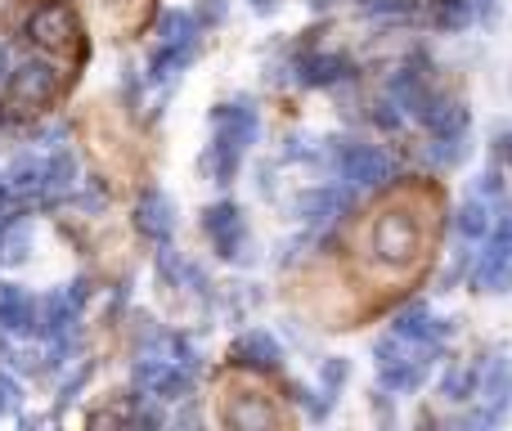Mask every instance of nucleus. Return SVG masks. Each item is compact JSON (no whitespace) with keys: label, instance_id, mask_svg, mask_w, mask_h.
Segmentation results:
<instances>
[{"label":"nucleus","instance_id":"27","mask_svg":"<svg viewBox=\"0 0 512 431\" xmlns=\"http://www.w3.org/2000/svg\"><path fill=\"white\" fill-rule=\"evenodd\" d=\"M225 14H230V0H203V5H198V14H194V23L198 27H216Z\"/></svg>","mask_w":512,"mask_h":431},{"label":"nucleus","instance_id":"31","mask_svg":"<svg viewBox=\"0 0 512 431\" xmlns=\"http://www.w3.org/2000/svg\"><path fill=\"white\" fill-rule=\"evenodd\" d=\"M472 189H477V198H486V203H490V198H499V189H504V185H499V171H481Z\"/></svg>","mask_w":512,"mask_h":431},{"label":"nucleus","instance_id":"32","mask_svg":"<svg viewBox=\"0 0 512 431\" xmlns=\"http://www.w3.org/2000/svg\"><path fill=\"white\" fill-rule=\"evenodd\" d=\"M14 203V198H9V185H5V171H0V220H5V207Z\"/></svg>","mask_w":512,"mask_h":431},{"label":"nucleus","instance_id":"9","mask_svg":"<svg viewBox=\"0 0 512 431\" xmlns=\"http://www.w3.org/2000/svg\"><path fill=\"white\" fill-rule=\"evenodd\" d=\"M450 333H454V324H445V319H432L423 306L400 310V319H396V337H400V342L427 346V351H432L436 342H445Z\"/></svg>","mask_w":512,"mask_h":431},{"label":"nucleus","instance_id":"11","mask_svg":"<svg viewBox=\"0 0 512 431\" xmlns=\"http://www.w3.org/2000/svg\"><path fill=\"white\" fill-rule=\"evenodd\" d=\"M0 328L5 333H36V301L14 283H0Z\"/></svg>","mask_w":512,"mask_h":431},{"label":"nucleus","instance_id":"25","mask_svg":"<svg viewBox=\"0 0 512 431\" xmlns=\"http://www.w3.org/2000/svg\"><path fill=\"white\" fill-rule=\"evenodd\" d=\"M486 400H499V405H512V364L499 355L486 369Z\"/></svg>","mask_w":512,"mask_h":431},{"label":"nucleus","instance_id":"18","mask_svg":"<svg viewBox=\"0 0 512 431\" xmlns=\"http://www.w3.org/2000/svg\"><path fill=\"white\" fill-rule=\"evenodd\" d=\"M194 54H198V41H162V50L153 54V63H149V72H153V81H167V77H176V72H185L189 63H194Z\"/></svg>","mask_w":512,"mask_h":431},{"label":"nucleus","instance_id":"23","mask_svg":"<svg viewBox=\"0 0 512 431\" xmlns=\"http://www.w3.org/2000/svg\"><path fill=\"white\" fill-rule=\"evenodd\" d=\"M230 423L234 427H270L274 414H270V405H261L256 396H243L230 405Z\"/></svg>","mask_w":512,"mask_h":431},{"label":"nucleus","instance_id":"24","mask_svg":"<svg viewBox=\"0 0 512 431\" xmlns=\"http://www.w3.org/2000/svg\"><path fill=\"white\" fill-rule=\"evenodd\" d=\"M490 225H495V216H490V207L486 203H463L459 207V234L463 238H486L490 234Z\"/></svg>","mask_w":512,"mask_h":431},{"label":"nucleus","instance_id":"26","mask_svg":"<svg viewBox=\"0 0 512 431\" xmlns=\"http://www.w3.org/2000/svg\"><path fill=\"white\" fill-rule=\"evenodd\" d=\"M472 387H477V378H472V373H463V369L445 373V382H441L445 400H468V396H472Z\"/></svg>","mask_w":512,"mask_h":431},{"label":"nucleus","instance_id":"13","mask_svg":"<svg viewBox=\"0 0 512 431\" xmlns=\"http://www.w3.org/2000/svg\"><path fill=\"white\" fill-rule=\"evenodd\" d=\"M41 180H45V162L32 158V153L14 158V162H9V171H5L9 198H18V203H32V198H41Z\"/></svg>","mask_w":512,"mask_h":431},{"label":"nucleus","instance_id":"17","mask_svg":"<svg viewBox=\"0 0 512 431\" xmlns=\"http://www.w3.org/2000/svg\"><path fill=\"white\" fill-rule=\"evenodd\" d=\"M342 212H346V198L337 194V189H310V194L297 198V216L306 220V225H324V220H333Z\"/></svg>","mask_w":512,"mask_h":431},{"label":"nucleus","instance_id":"8","mask_svg":"<svg viewBox=\"0 0 512 431\" xmlns=\"http://www.w3.org/2000/svg\"><path fill=\"white\" fill-rule=\"evenodd\" d=\"M477 288L481 292H512V238L490 234V247L477 265Z\"/></svg>","mask_w":512,"mask_h":431},{"label":"nucleus","instance_id":"5","mask_svg":"<svg viewBox=\"0 0 512 431\" xmlns=\"http://www.w3.org/2000/svg\"><path fill=\"white\" fill-rule=\"evenodd\" d=\"M27 36H32L36 45H45V50H63V45H72V36H77V18H72L68 5L50 0V5H41L27 18Z\"/></svg>","mask_w":512,"mask_h":431},{"label":"nucleus","instance_id":"10","mask_svg":"<svg viewBox=\"0 0 512 431\" xmlns=\"http://www.w3.org/2000/svg\"><path fill=\"white\" fill-rule=\"evenodd\" d=\"M135 225H140L144 238H153V243H167L171 229H176V212H171V198L162 194V189H149V194L140 198V207H135Z\"/></svg>","mask_w":512,"mask_h":431},{"label":"nucleus","instance_id":"29","mask_svg":"<svg viewBox=\"0 0 512 431\" xmlns=\"http://www.w3.org/2000/svg\"><path fill=\"white\" fill-rule=\"evenodd\" d=\"M463 153H468V144H463V135H441V144H436V162H459Z\"/></svg>","mask_w":512,"mask_h":431},{"label":"nucleus","instance_id":"15","mask_svg":"<svg viewBox=\"0 0 512 431\" xmlns=\"http://www.w3.org/2000/svg\"><path fill=\"white\" fill-rule=\"evenodd\" d=\"M351 77V63L342 54H306L297 68V81L301 86H333V81Z\"/></svg>","mask_w":512,"mask_h":431},{"label":"nucleus","instance_id":"22","mask_svg":"<svg viewBox=\"0 0 512 431\" xmlns=\"http://www.w3.org/2000/svg\"><path fill=\"white\" fill-rule=\"evenodd\" d=\"M158 36L162 41H198V23L194 14H185V9H167V14L158 18Z\"/></svg>","mask_w":512,"mask_h":431},{"label":"nucleus","instance_id":"21","mask_svg":"<svg viewBox=\"0 0 512 431\" xmlns=\"http://www.w3.org/2000/svg\"><path fill=\"white\" fill-rule=\"evenodd\" d=\"M27 247H32V229L27 225H0V265H23Z\"/></svg>","mask_w":512,"mask_h":431},{"label":"nucleus","instance_id":"30","mask_svg":"<svg viewBox=\"0 0 512 431\" xmlns=\"http://www.w3.org/2000/svg\"><path fill=\"white\" fill-rule=\"evenodd\" d=\"M18 400H23V391H18V382L0 373V414H14V409H18Z\"/></svg>","mask_w":512,"mask_h":431},{"label":"nucleus","instance_id":"34","mask_svg":"<svg viewBox=\"0 0 512 431\" xmlns=\"http://www.w3.org/2000/svg\"><path fill=\"white\" fill-rule=\"evenodd\" d=\"M256 9H261V14H265V9H274V0H256Z\"/></svg>","mask_w":512,"mask_h":431},{"label":"nucleus","instance_id":"28","mask_svg":"<svg viewBox=\"0 0 512 431\" xmlns=\"http://www.w3.org/2000/svg\"><path fill=\"white\" fill-rule=\"evenodd\" d=\"M319 378H324V391H333V387H342V382L351 378V364L346 360H324L319 364Z\"/></svg>","mask_w":512,"mask_h":431},{"label":"nucleus","instance_id":"3","mask_svg":"<svg viewBox=\"0 0 512 431\" xmlns=\"http://www.w3.org/2000/svg\"><path fill=\"white\" fill-rule=\"evenodd\" d=\"M337 171H342L351 185L369 189V185H382V180H391V158L378 149V144H346V149H337Z\"/></svg>","mask_w":512,"mask_h":431},{"label":"nucleus","instance_id":"6","mask_svg":"<svg viewBox=\"0 0 512 431\" xmlns=\"http://www.w3.org/2000/svg\"><path fill=\"white\" fill-rule=\"evenodd\" d=\"M54 90H59V72L41 59L18 63V68L9 72V95H14V104H50Z\"/></svg>","mask_w":512,"mask_h":431},{"label":"nucleus","instance_id":"2","mask_svg":"<svg viewBox=\"0 0 512 431\" xmlns=\"http://www.w3.org/2000/svg\"><path fill=\"white\" fill-rule=\"evenodd\" d=\"M81 301H86V279H77V283H68V288L50 292L45 301H36V333H45V337L72 333V324H77V315H81Z\"/></svg>","mask_w":512,"mask_h":431},{"label":"nucleus","instance_id":"4","mask_svg":"<svg viewBox=\"0 0 512 431\" xmlns=\"http://www.w3.org/2000/svg\"><path fill=\"white\" fill-rule=\"evenodd\" d=\"M212 126H216V144H225V149H234V153H243L248 144H256V131H261V122H256V108L248 104V99L216 108Z\"/></svg>","mask_w":512,"mask_h":431},{"label":"nucleus","instance_id":"14","mask_svg":"<svg viewBox=\"0 0 512 431\" xmlns=\"http://www.w3.org/2000/svg\"><path fill=\"white\" fill-rule=\"evenodd\" d=\"M427 378V360H414V355H400V360L382 364L378 382L382 391H391V396H409V391H418Z\"/></svg>","mask_w":512,"mask_h":431},{"label":"nucleus","instance_id":"16","mask_svg":"<svg viewBox=\"0 0 512 431\" xmlns=\"http://www.w3.org/2000/svg\"><path fill=\"white\" fill-rule=\"evenodd\" d=\"M72 185H77V158H72V153H54V158L45 162L41 203H59V198H68Z\"/></svg>","mask_w":512,"mask_h":431},{"label":"nucleus","instance_id":"12","mask_svg":"<svg viewBox=\"0 0 512 431\" xmlns=\"http://www.w3.org/2000/svg\"><path fill=\"white\" fill-rule=\"evenodd\" d=\"M234 360H239L243 369L270 373V369H279L283 351H279V342H274L270 333H243L239 342H234Z\"/></svg>","mask_w":512,"mask_h":431},{"label":"nucleus","instance_id":"7","mask_svg":"<svg viewBox=\"0 0 512 431\" xmlns=\"http://www.w3.org/2000/svg\"><path fill=\"white\" fill-rule=\"evenodd\" d=\"M203 229H207V238L216 243V252H221V256H239V247H243V212L234 203L207 207V212H203Z\"/></svg>","mask_w":512,"mask_h":431},{"label":"nucleus","instance_id":"1","mask_svg":"<svg viewBox=\"0 0 512 431\" xmlns=\"http://www.w3.org/2000/svg\"><path fill=\"white\" fill-rule=\"evenodd\" d=\"M373 252H378V261H387L391 270H400V265H409L418 256V225L414 216L405 212H391L378 220V229H373Z\"/></svg>","mask_w":512,"mask_h":431},{"label":"nucleus","instance_id":"20","mask_svg":"<svg viewBox=\"0 0 512 431\" xmlns=\"http://www.w3.org/2000/svg\"><path fill=\"white\" fill-rule=\"evenodd\" d=\"M423 122L432 126L436 135H463L468 131V113H463V104H445V99H432V104H427Z\"/></svg>","mask_w":512,"mask_h":431},{"label":"nucleus","instance_id":"33","mask_svg":"<svg viewBox=\"0 0 512 431\" xmlns=\"http://www.w3.org/2000/svg\"><path fill=\"white\" fill-rule=\"evenodd\" d=\"M9 72V54H5V45H0V77Z\"/></svg>","mask_w":512,"mask_h":431},{"label":"nucleus","instance_id":"19","mask_svg":"<svg viewBox=\"0 0 512 431\" xmlns=\"http://www.w3.org/2000/svg\"><path fill=\"white\" fill-rule=\"evenodd\" d=\"M391 95L405 104V113H414V117H423L427 113V104H432L436 95H427V86L418 81V72H396V81H391Z\"/></svg>","mask_w":512,"mask_h":431}]
</instances>
